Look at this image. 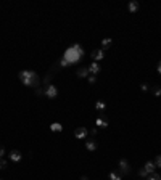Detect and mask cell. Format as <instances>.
Listing matches in <instances>:
<instances>
[{
    "label": "cell",
    "mask_w": 161,
    "mask_h": 180,
    "mask_svg": "<svg viewBox=\"0 0 161 180\" xmlns=\"http://www.w3.org/2000/svg\"><path fill=\"white\" fill-rule=\"evenodd\" d=\"M19 81L27 87H37L40 82V77L34 71H21L19 73Z\"/></svg>",
    "instance_id": "cell-1"
},
{
    "label": "cell",
    "mask_w": 161,
    "mask_h": 180,
    "mask_svg": "<svg viewBox=\"0 0 161 180\" xmlns=\"http://www.w3.org/2000/svg\"><path fill=\"white\" fill-rule=\"evenodd\" d=\"M82 57H84V51H82V47L77 45V43H74L71 48H68L65 53V58L69 61V65H71V63H76L77 60H81Z\"/></svg>",
    "instance_id": "cell-2"
},
{
    "label": "cell",
    "mask_w": 161,
    "mask_h": 180,
    "mask_svg": "<svg viewBox=\"0 0 161 180\" xmlns=\"http://www.w3.org/2000/svg\"><path fill=\"white\" fill-rule=\"evenodd\" d=\"M119 170L124 175L131 174V164L127 162V159H119Z\"/></svg>",
    "instance_id": "cell-3"
},
{
    "label": "cell",
    "mask_w": 161,
    "mask_h": 180,
    "mask_svg": "<svg viewBox=\"0 0 161 180\" xmlns=\"http://www.w3.org/2000/svg\"><path fill=\"white\" fill-rule=\"evenodd\" d=\"M90 57H92V60H95V61H100V60L105 58V50H103V48L93 50L92 53H90Z\"/></svg>",
    "instance_id": "cell-4"
},
{
    "label": "cell",
    "mask_w": 161,
    "mask_h": 180,
    "mask_svg": "<svg viewBox=\"0 0 161 180\" xmlns=\"http://www.w3.org/2000/svg\"><path fill=\"white\" fill-rule=\"evenodd\" d=\"M44 93L49 98H55L58 95V90H57V87H55V85H49L47 89H44Z\"/></svg>",
    "instance_id": "cell-5"
},
{
    "label": "cell",
    "mask_w": 161,
    "mask_h": 180,
    "mask_svg": "<svg viewBox=\"0 0 161 180\" xmlns=\"http://www.w3.org/2000/svg\"><path fill=\"white\" fill-rule=\"evenodd\" d=\"M87 134H89V130H87V129H84V127H77V129L74 130V137L79 138V140L85 138V137H87Z\"/></svg>",
    "instance_id": "cell-6"
},
{
    "label": "cell",
    "mask_w": 161,
    "mask_h": 180,
    "mask_svg": "<svg viewBox=\"0 0 161 180\" xmlns=\"http://www.w3.org/2000/svg\"><path fill=\"white\" fill-rule=\"evenodd\" d=\"M21 158H23V154L19 153L18 150H13V151H11V153H10V159H11V161H15V162L21 161Z\"/></svg>",
    "instance_id": "cell-7"
},
{
    "label": "cell",
    "mask_w": 161,
    "mask_h": 180,
    "mask_svg": "<svg viewBox=\"0 0 161 180\" xmlns=\"http://www.w3.org/2000/svg\"><path fill=\"white\" fill-rule=\"evenodd\" d=\"M89 73H92V76H97L100 73V65L99 63H92V65L89 66Z\"/></svg>",
    "instance_id": "cell-8"
},
{
    "label": "cell",
    "mask_w": 161,
    "mask_h": 180,
    "mask_svg": "<svg viewBox=\"0 0 161 180\" xmlns=\"http://www.w3.org/2000/svg\"><path fill=\"white\" fill-rule=\"evenodd\" d=\"M143 169L148 172V175H150V174H153V172H155L156 166H155V162H153V161H148L147 164H145V167H143Z\"/></svg>",
    "instance_id": "cell-9"
},
{
    "label": "cell",
    "mask_w": 161,
    "mask_h": 180,
    "mask_svg": "<svg viewBox=\"0 0 161 180\" xmlns=\"http://www.w3.org/2000/svg\"><path fill=\"white\" fill-rule=\"evenodd\" d=\"M127 8H129V11H131V13H135L137 10H139V2H135V0H132L131 3H129L127 5Z\"/></svg>",
    "instance_id": "cell-10"
},
{
    "label": "cell",
    "mask_w": 161,
    "mask_h": 180,
    "mask_svg": "<svg viewBox=\"0 0 161 180\" xmlns=\"http://www.w3.org/2000/svg\"><path fill=\"white\" fill-rule=\"evenodd\" d=\"M77 76L79 77H89V68H79L77 69Z\"/></svg>",
    "instance_id": "cell-11"
},
{
    "label": "cell",
    "mask_w": 161,
    "mask_h": 180,
    "mask_svg": "<svg viewBox=\"0 0 161 180\" xmlns=\"http://www.w3.org/2000/svg\"><path fill=\"white\" fill-rule=\"evenodd\" d=\"M97 126H99V127H107L108 121L103 118V116H99V118H97Z\"/></svg>",
    "instance_id": "cell-12"
},
{
    "label": "cell",
    "mask_w": 161,
    "mask_h": 180,
    "mask_svg": "<svg viewBox=\"0 0 161 180\" xmlns=\"http://www.w3.org/2000/svg\"><path fill=\"white\" fill-rule=\"evenodd\" d=\"M85 148H87L89 151H95V150H97V143L93 142V140H90V142H85Z\"/></svg>",
    "instance_id": "cell-13"
},
{
    "label": "cell",
    "mask_w": 161,
    "mask_h": 180,
    "mask_svg": "<svg viewBox=\"0 0 161 180\" xmlns=\"http://www.w3.org/2000/svg\"><path fill=\"white\" fill-rule=\"evenodd\" d=\"M50 130H53V132H61V130H63V127H61V124L53 122L52 126H50Z\"/></svg>",
    "instance_id": "cell-14"
},
{
    "label": "cell",
    "mask_w": 161,
    "mask_h": 180,
    "mask_svg": "<svg viewBox=\"0 0 161 180\" xmlns=\"http://www.w3.org/2000/svg\"><path fill=\"white\" fill-rule=\"evenodd\" d=\"M101 47H103V48H110V47H111V39H103V40H101Z\"/></svg>",
    "instance_id": "cell-15"
},
{
    "label": "cell",
    "mask_w": 161,
    "mask_h": 180,
    "mask_svg": "<svg viewBox=\"0 0 161 180\" xmlns=\"http://www.w3.org/2000/svg\"><path fill=\"white\" fill-rule=\"evenodd\" d=\"M105 106H107V105H105V101H101V100H99V101H97V105H95V108H97L99 111H103Z\"/></svg>",
    "instance_id": "cell-16"
},
{
    "label": "cell",
    "mask_w": 161,
    "mask_h": 180,
    "mask_svg": "<svg viewBox=\"0 0 161 180\" xmlns=\"http://www.w3.org/2000/svg\"><path fill=\"white\" fill-rule=\"evenodd\" d=\"M50 81H52V76H45V79H44V89H47V87L49 85H52V84H50Z\"/></svg>",
    "instance_id": "cell-17"
},
{
    "label": "cell",
    "mask_w": 161,
    "mask_h": 180,
    "mask_svg": "<svg viewBox=\"0 0 161 180\" xmlns=\"http://www.w3.org/2000/svg\"><path fill=\"white\" fill-rule=\"evenodd\" d=\"M110 180H121V175L118 172H110Z\"/></svg>",
    "instance_id": "cell-18"
},
{
    "label": "cell",
    "mask_w": 161,
    "mask_h": 180,
    "mask_svg": "<svg viewBox=\"0 0 161 180\" xmlns=\"http://www.w3.org/2000/svg\"><path fill=\"white\" fill-rule=\"evenodd\" d=\"M151 92H153V95H155V97H160V95H161V87L155 85V87L151 89Z\"/></svg>",
    "instance_id": "cell-19"
},
{
    "label": "cell",
    "mask_w": 161,
    "mask_h": 180,
    "mask_svg": "<svg viewBox=\"0 0 161 180\" xmlns=\"http://www.w3.org/2000/svg\"><path fill=\"white\" fill-rule=\"evenodd\" d=\"M60 66H61V68H65V66H69V61H68V60H66L65 57H63V58L60 60Z\"/></svg>",
    "instance_id": "cell-20"
},
{
    "label": "cell",
    "mask_w": 161,
    "mask_h": 180,
    "mask_svg": "<svg viewBox=\"0 0 161 180\" xmlns=\"http://www.w3.org/2000/svg\"><path fill=\"white\" fill-rule=\"evenodd\" d=\"M155 166H156V167H161V154L156 156V159H155Z\"/></svg>",
    "instance_id": "cell-21"
},
{
    "label": "cell",
    "mask_w": 161,
    "mask_h": 180,
    "mask_svg": "<svg viewBox=\"0 0 161 180\" xmlns=\"http://www.w3.org/2000/svg\"><path fill=\"white\" fill-rule=\"evenodd\" d=\"M139 175H140V177H148V172H147V170H145L143 167H142V169L139 170Z\"/></svg>",
    "instance_id": "cell-22"
},
{
    "label": "cell",
    "mask_w": 161,
    "mask_h": 180,
    "mask_svg": "<svg viewBox=\"0 0 161 180\" xmlns=\"http://www.w3.org/2000/svg\"><path fill=\"white\" fill-rule=\"evenodd\" d=\"M0 169H7V161H5V159H0Z\"/></svg>",
    "instance_id": "cell-23"
},
{
    "label": "cell",
    "mask_w": 161,
    "mask_h": 180,
    "mask_svg": "<svg viewBox=\"0 0 161 180\" xmlns=\"http://www.w3.org/2000/svg\"><path fill=\"white\" fill-rule=\"evenodd\" d=\"M87 81H89L90 84H95V82H97V77H95V76H89Z\"/></svg>",
    "instance_id": "cell-24"
},
{
    "label": "cell",
    "mask_w": 161,
    "mask_h": 180,
    "mask_svg": "<svg viewBox=\"0 0 161 180\" xmlns=\"http://www.w3.org/2000/svg\"><path fill=\"white\" fill-rule=\"evenodd\" d=\"M140 89H142V92H148V90H150V87H148L147 84H142V85H140Z\"/></svg>",
    "instance_id": "cell-25"
},
{
    "label": "cell",
    "mask_w": 161,
    "mask_h": 180,
    "mask_svg": "<svg viewBox=\"0 0 161 180\" xmlns=\"http://www.w3.org/2000/svg\"><path fill=\"white\" fill-rule=\"evenodd\" d=\"M3 154H5V148H3V146H0V159L3 158Z\"/></svg>",
    "instance_id": "cell-26"
},
{
    "label": "cell",
    "mask_w": 161,
    "mask_h": 180,
    "mask_svg": "<svg viewBox=\"0 0 161 180\" xmlns=\"http://www.w3.org/2000/svg\"><path fill=\"white\" fill-rule=\"evenodd\" d=\"M40 93H44V89H37L36 90V95H40Z\"/></svg>",
    "instance_id": "cell-27"
},
{
    "label": "cell",
    "mask_w": 161,
    "mask_h": 180,
    "mask_svg": "<svg viewBox=\"0 0 161 180\" xmlns=\"http://www.w3.org/2000/svg\"><path fill=\"white\" fill-rule=\"evenodd\" d=\"M158 73H160V74H161V61H160V63H158Z\"/></svg>",
    "instance_id": "cell-28"
},
{
    "label": "cell",
    "mask_w": 161,
    "mask_h": 180,
    "mask_svg": "<svg viewBox=\"0 0 161 180\" xmlns=\"http://www.w3.org/2000/svg\"><path fill=\"white\" fill-rule=\"evenodd\" d=\"M81 180H89V177H87V175H82V177H81Z\"/></svg>",
    "instance_id": "cell-29"
},
{
    "label": "cell",
    "mask_w": 161,
    "mask_h": 180,
    "mask_svg": "<svg viewBox=\"0 0 161 180\" xmlns=\"http://www.w3.org/2000/svg\"><path fill=\"white\" fill-rule=\"evenodd\" d=\"M148 180H161V179H155V177H150Z\"/></svg>",
    "instance_id": "cell-30"
}]
</instances>
